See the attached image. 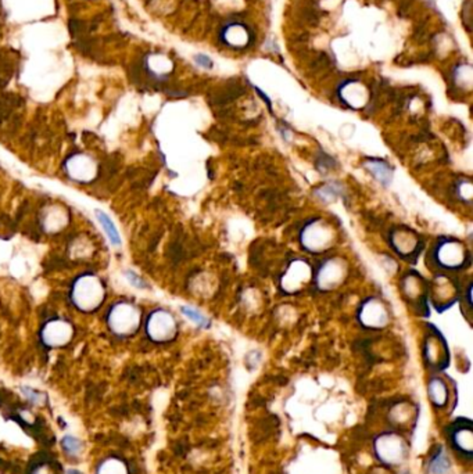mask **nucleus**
<instances>
[{
	"label": "nucleus",
	"instance_id": "f03ea898",
	"mask_svg": "<svg viewBox=\"0 0 473 474\" xmlns=\"http://www.w3.org/2000/svg\"><path fill=\"white\" fill-rule=\"evenodd\" d=\"M454 444L458 446L461 451H464L468 455H471L472 452V429L468 427H458L457 430L454 431Z\"/></svg>",
	"mask_w": 473,
	"mask_h": 474
},
{
	"label": "nucleus",
	"instance_id": "6e6552de",
	"mask_svg": "<svg viewBox=\"0 0 473 474\" xmlns=\"http://www.w3.org/2000/svg\"><path fill=\"white\" fill-rule=\"evenodd\" d=\"M61 445H63L64 451L67 453H70V455H78L82 449L81 441L78 438L73 437V436H66L61 441Z\"/></svg>",
	"mask_w": 473,
	"mask_h": 474
},
{
	"label": "nucleus",
	"instance_id": "f8f14e48",
	"mask_svg": "<svg viewBox=\"0 0 473 474\" xmlns=\"http://www.w3.org/2000/svg\"><path fill=\"white\" fill-rule=\"evenodd\" d=\"M67 474H82L81 472H78V470H75V469H71V470H68L67 472Z\"/></svg>",
	"mask_w": 473,
	"mask_h": 474
},
{
	"label": "nucleus",
	"instance_id": "1a4fd4ad",
	"mask_svg": "<svg viewBox=\"0 0 473 474\" xmlns=\"http://www.w3.org/2000/svg\"><path fill=\"white\" fill-rule=\"evenodd\" d=\"M182 312H183L189 319H192L196 325H199L201 328H208V325H210L208 319L204 318L203 315H200L197 311H194V309L189 308V306H182Z\"/></svg>",
	"mask_w": 473,
	"mask_h": 474
},
{
	"label": "nucleus",
	"instance_id": "39448f33",
	"mask_svg": "<svg viewBox=\"0 0 473 474\" xmlns=\"http://www.w3.org/2000/svg\"><path fill=\"white\" fill-rule=\"evenodd\" d=\"M96 215L99 222L102 223V227L104 229V232L107 233L111 243L115 244V246H118L119 243H121V239H119L118 230H117V227L114 226V223L111 222V219L102 211H96Z\"/></svg>",
	"mask_w": 473,
	"mask_h": 474
},
{
	"label": "nucleus",
	"instance_id": "423d86ee",
	"mask_svg": "<svg viewBox=\"0 0 473 474\" xmlns=\"http://www.w3.org/2000/svg\"><path fill=\"white\" fill-rule=\"evenodd\" d=\"M429 394L432 397L433 402H436V405H443L445 400H447V391H445V386L440 380H433L429 386Z\"/></svg>",
	"mask_w": 473,
	"mask_h": 474
},
{
	"label": "nucleus",
	"instance_id": "7ed1b4c3",
	"mask_svg": "<svg viewBox=\"0 0 473 474\" xmlns=\"http://www.w3.org/2000/svg\"><path fill=\"white\" fill-rule=\"evenodd\" d=\"M366 165H368V168H369L370 174L375 176L376 179H379L380 183H383V184H385V183H390L393 172L392 168H390L386 162L379 160H373L369 161Z\"/></svg>",
	"mask_w": 473,
	"mask_h": 474
},
{
	"label": "nucleus",
	"instance_id": "20e7f679",
	"mask_svg": "<svg viewBox=\"0 0 473 474\" xmlns=\"http://www.w3.org/2000/svg\"><path fill=\"white\" fill-rule=\"evenodd\" d=\"M97 474H129L128 467L121 459L110 458L100 465Z\"/></svg>",
	"mask_w": 473,
	"mask_h": 474
},
{
	"label": "nucleus",
	"instance_id": "9b49d317",
	"mask_svg": "<svg viewBox=\"0 0 473 474\" xmlns=\"http://www.w3.org/2000/svg\"><path fill=\"white\" fill-rule=\"evenodd\" d=\"M34 474H52V470L49 466H39L35 469Z\"/></svg>",
	"mask_w": 473,
	"mask_h": 474
},
{
	"label": "nucleus",
	"instance_id": "0eeeda50",
	"mask_svg": "<svg viewBox=\"0 0 473 474\" xmlns=\"http://www.w3.org/2000/svg\"><path fill=\"white\" fill-rule=\"evenodd\" d=\"M450 463L447 460V456L444 455V452L440 449V452H437L429 463V469L432 473L435 474H443L448 470Z\"/></svg>",
	"mask_w": 473,
	"mask_h": 474
},
{
	"label": "nucleus",
	"instance_id": "f257e3e1",
	"mask_svg": "<svg viewBox=\"0 0 473 474\" xmlns=\"http://www.w3.org/2000/svg\"><path fill=\"white\" fill-rule=\"evenodd\" d=\"M377 455L386 462L390 463H399L404 456V446L401 439L394 436H383L380 439H377Z\"/></svg>",
	"mask_w": 473,
	"mask_h": 474
},
{
	"label": "nucleus",
	"instance_id": "9d476101",
	"mask_svg": "<svg viewBox=\"0 0 473 474\" xmlns=\"http://www.w3.org/2000/svg\"><path fill=\"white\" fill-rule=\"evenodd\" d=\"M194 61H196L200 67H203V68H211V67H213V60L207 57L206 54H197V56L194 57Z\"/></svg>",
	"mask_w": 473,
	"mask_h": 474
}]
</instances>
